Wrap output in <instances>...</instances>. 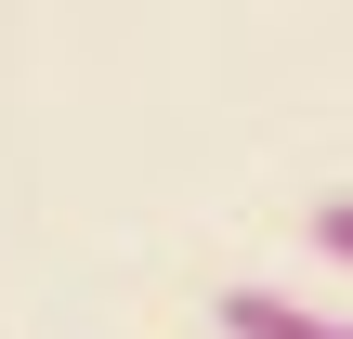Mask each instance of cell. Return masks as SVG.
<instances>
[{
	"label": "cell",
	"instance_id": "1",
	"mask_svg": "<svg viewBox=\"0 0 353 339\" xmlns=\"http://www.w3.org/2000/svg\"><path fill=\"white\" fill-rule=\"evenodd\" d=\"M223 339H353V314H314L288 287H223Z\"/></svg>",
	"mask_w": 353,
	"mask_h": 339
},
{
	"label": "cell",
	"instance_id": "2",
	"mask_svg": "<svg viewBox=\"0 0 353 339\" xmlns=\"http://www.w3.org/2000/svg\"><path fill=\"white\" fill-rule=\"evenodd\" d=\"M314 248H327V261H353V196H314Z\"/></svg>",
	"mask_w": 353,
	"mask_h": 339
}]
</instances>
